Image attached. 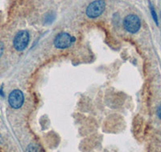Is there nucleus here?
I'll return each instance as SVG.
<instances>
[{"mask_svg":"<svg viewBox=\"0 0 161 152\" xmlns=\"http://www.w3.org/2000/svg\"><path fill=\"white\" fill-rule=\"evenodd\" d=\"M106 9L104 0H96L92 2L86 8V15L90 18H95L100 16Z\"/></svg>","mask_w":161,"mask_h":152,"instance_id":"obj_1","label":"nucleus"},{"mask_svg":"<svg viewBox=\"0 0 161 152\" xmlns=\"http://www.w3.org/2000/svg\"><path fill=\"white\" fill-rule=\"evenodd\" d=\"M76 38L67 32H60L54 38V46L57 49H66L72 46Z\"/></svg>","mask_w":161,"mask_h":152,"instance_id":"obj_2","label":"nucleus"},{"mask_svg":"<svg viewBox=\"0 0 161 152\" xmlns=\"http://www.w3.org/2000/svg\"><path fill=\"white\" fill-rule=\"evenodd\" d=\"M30 35L28 31H19L15 34L14 40H13V46L15 49L18 51H22L26 49L29 43Z\"/></svg>","mask_w":161,"mask_h":152,"instance_id":"obj_3","label":"nucleus"},{"mask_svg":"<svg viewBox=\"0 0 161 152\" xmlns=\"http://www.w3.org/2000/svg\"><path fill=\"white\" fill-rule=\"evenodd\" d=\"M123 26L126 31L130 34H136L140 29V19L137 15H129L123 20Z\"/></svg>","mask_w":161,"mask_h":152,"instance_id":"obj_4","label":"nucleus"},{"mask_svg":"<svg viewBox=\"0 0 161 152\" xmlns=\"http://www.w3.org/2000/svg\"><path fill=\"white\" fill-rule=\"evenodd\" d=\"M8 103L10 106L14 109H19L22 107L24 103V95L22 91L15 89L13 90L8 97Z\"/></svg>","mask_w":161,"mask_h":152,"instance_id":"obj_5","label":"nucleus"},{"mask_svg":"<svg viewBox=\"0 0 161 152\" xmlns=\"http://www.w3.org/2000/svg\"><path fill=\"white\" fill-rule=\"evenodd\" d=\"M28 152H42V149L40 146L36 144H31L28 147L27 149Z\"/></svg>","mask_w":161,"mask_h":152,"instance_id":"obj_6","label":"nucleus"},{"mask_svg":"<svg viewBox=\"0 0 161 152\" xmlns=\"http://www.w3.org/2000/svg\"><path fill=\"white\" fill-rule=\"evenodd\" d=\"M150 10H151V14H152V18L154 19V21H155V23H156V25H158V24H159V22H158L157 15H156V11H155V9H154V8L152 7V4H150Z\"/></svg>","mask_w":161,"mask_h":152,"instance_id":"obj_7","label":"nucleus"},{"mask_svg":"<svg viewBox=\"0 0 161 152\" xmlns=\"http://www.w3.org/2000/svg\"><path fill=\"white\" fill-rule=\"evenodd\" d=\"M4 51V45L1 41H0V58L2 57Z\"/></svg>","mask_w":161,"mask_h":152,"instance_id":"obj_8","label":"nucleus"},{"mask_svg":"<svg viewBox=\"0 0 161 152\" xmlns=\"http://www.w3.org/2000/svg\"><path fill=\"white\" fill-rule=\"evenodd\" d=\"M157 115L161 119V105H159V107L157 108Z\"/></svg>","mask_w":161,"mask_h":152,"instance_id":"obj_9","label":"nucleus"}]
</instances>
